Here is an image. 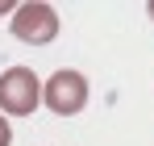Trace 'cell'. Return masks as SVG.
<instances>
[{"label": "cell", "instance_id": "3", "mask_svg": "<svg viewBox=\"0 0 154 146\" xmlns=\"http://www.w3.org/2000/svg\"><path fill=\"white\" fill-rule=\"evenodd\" d=\"M8 29L21 42H29V46H46V42H54V33H58V13H54V4H46V0H25V4H17Z\"/></svg>", "mask_w": 154, "mask_h": 146}, {"label": "cell", "instance_id": "4", "mask_svg": "<svg viewBox=\"0 0 154 146\" xmlns=\"http://www.w3.org/2000/svg\"><path fill=\"white\" fill-rule=\"evenodd\" d=\"M13 142V125H8V117L0 113V146H8Z\"/></svg>", "mask_w": 154, "mask_h": 146}, {"label": "cell", "instance_id": "5", "mask_svg": "<svg viewBox=\"0 0 154 146\" xmlns=\"http://www.w3.org/2000/svg\"><path fill=\"white\" fill-rule=\"evenodd\" d=\"M4 13H17V0H0V17Z\"/></svg>", "mask_w": 154, "mask_h": 146}, {"label": "cell", "instance_id": "1", "mask_svg": "<svg viewBox=\"0 0 154 146\" xmlns=\"http://www.w3.org/2000/svg\"><path fill=\"white\" fill-rule=\"evenodd\" d=\"M42 104V84L29 67H4L0 75V113L4 117H29Z\"/></svg>", "mask_w": 154, "mask_h": 146}, {"label": "cell", "instance_id": "6", "mask_svg": "<svg viewBox=\"0 0 154 146\" xmlns=\"http://www.w3.org/2000/svg\"><path fill=\"white\" fill-rule=\"evenodd\" d=\"M146 13H150V21H154V0H150V4H146Z\"/></svg>", "mask_w": 154, "mask_h": 146}, {"label": "cell", "instance_id": "2", "mask_svg": "<svg viewBox=\"0 0 154 146\" xmlns=\"http://www.w3.org/2000/svg\"><path fill=\"white\" fill-rule=\"evenodd\" d=\"M42 104L58 113V117H75L83 113V104H88V79L71 67H63V71H54L46 84H42Z\"/></svg>", "mask_w": 154, "mask_h": 146}]
</instances>
